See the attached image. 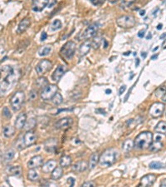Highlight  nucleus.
Returning a JSON list of instances; mask_svg holds the SVG:
<instances>
[{
  "instance_id": "f257e3e1",
  "label": "nucleus",
  "mask_w": 166,
  "mask_h": 187,
  "mask_svg": "<svg viewBox=\"0 0 166 187\" xmlns=\"http://www.w3.org/2000/svg\"><path fill=\"white\" fill-rule=\"evenodd\" d=\"M20 77V71L13 66L6 65L0 68V97H3L6 92L10 90L18 82Z\"/></svg>"
},
{
  "instance_id": "f03ea898",
  "label": "nucleus",
  "mask_w": 166,
  "mask_h": 187,
  "mask_svg": "<svg viewBox=\"0 0 166 187\" xmlns=\"http://www.w3.org/2000/svg\"><path fill=\"white\" fill-rule=\"evenodd\" d=\"M120 158V152L117 149L110 148L106 150L99 158V165L101 167H109L114 165Z\"/></svg>"
},
{
  "instance_id": "7ed1b4c3",
  "label": "nucleus",
  "mask_w": 166,
  "mask_h": 187,
  "mask_svg": "<svg viewBox=\"0 0 166 187\" xmlns=\"http://www.w3.org/2000/svg\"><path fill=\"white\" fill-rule=\"evenodd\" d=\"M153 142V134L150 132H143L136 137L134 147L140 150H145Z\"/></svg>"
},
{
  "instance_id": "20e7f679",
  "label": "nucleus",
  "mask_w": 166,
  "mask_h": 187,
  "mask_svg": "<svg viewBox=\"0 0 166 187\" xmlns=\"http://www.w3.org/2000/svg\"><path fill=\"white\" fill-rule=\"evenodd\" d=\"M25 100V94L22 91H16L10 99V104L14 111H19Z\"/></svg>"
},
{
  "instance_id": "39448f33",
  "label": "nucleus",
  "mask_w": 166,
  "mask_h": 187,
  "mask_svg": "<svg viewBox=\"0 0 166 187\" xmlns=\"http://www.w3.org/2000/svg\"><path fill=\"white\" fill-rule=\"evenodd\" d=\"M98 24L97 23H92L91 25H89L87 28L82 32H81L78 36L76 37L78 41L81 40H87L89 38H93L96 35L97 31H98Z\"/></svg>"
},
{
  "instance_id": "423d86ee",
  "label": "nucleus",
  "mask_w": 166,
  "mask_h": 187,
  "mask_svg": "<svg viewBox=\"0 0 166 187\" xmlns=\"http://www.w3.org/2000/svg\"><path fill=\"white\" fill-rule=\"evenodd\" d=\"M76 52V43L72 41H69L67 43L64 44L62 49L60 51L61 55L63 58H66L67 60H70L71 58H72Z\"/></svg>"
},
{
  "instance_id": "0eeeda50",
  "label": "nucleus",
  "mask_w": 166,
  "mask_h": 187,
  "mask_svg": "<svg viewBox=\"0 0 166 187\" xmlns=\"http://www.w3.org/2000/svg\"><path fill=\"white\" fill-rule=\"evenodd\" d=\"M136 18L132 15L121 16L116 20V23L119 27L122 28H131L136 25Z\"/></svg>"
},
{
  "instance_id": "6e6552de",
  "label": "nucleus",
  "mask_w": 166,
  "mask_h": 187,
  "mask_svg": "<svg viewBox=\"0 0 166 187\" xmlns=\"http://www.w3.org/2000/svg\"><path fill=\"white\" fill-rule=\"evenodd\" d=\"M58 87L55 84H48L42 90L41 92V98L44 101H48L53 98L54 95L58 92Z\"/></svg>"
},
{
  "instance_id": "1a4fd4ad",
  "label": "nucleus",
  "mask_w": 166,
  "mask_h": 187,
  "mask_svg": "<svg viewBox=\"0 0 166 187\" xmlns=\"http://www.w3.org/2000/svg\"><path fill=\"white\" fill-rule=\"evenodd\" d=\"M165 106L162 102H155L151 105L149 109V113L153 118H158L162 116L164 111Z\"/></svg>"
},
{
  "instance_id": "9d476101",
  "label": "nucleus",
  "mask_w": 166,
  "mask_h": 187,
  "mask_svg": "<svg viewBox=\"0 0 166 187\" xmlns=\"http://www.w3.org/2000/svg\"><path fill=\"white\" fill-rule=\"evenodd\" d=\"M53 67V63L49 60L44 59L38 63V64L36 66V72L39 75H43L48 71H50Z\"/></svg>"
},
{
  "instance_id": "9b49d317",
  "label": "nucleus",
  "mask_w": 166,
  "mask_h": 187,
  "mask_svg": "<svg viewBox=\"0 0 166 187\" xmlns=\"http://www.w3.org/2000/svg\"><path fill=\"white\" fill-rule=\"evenodd\" d=\"M23 137L25 147H31V146H33L37 142V135L32 130L28 131Z\"/></svg>"
},
{
  "instance_id": "f8f14e48",
  "label": "nucleus",
  "mask_w": 166,
  "mask_h": 187,
  "mask_svg": "<svg viewBox=\"0 0 166 187\" xmlns=\"http://www.w3.org/2000/svg\"><path fill=\"white\" fill-rule=\"evenodd\" d=\"M156 180V175L154 174H149L146 175L145 176H143L141 178V182L139 184V186H151L153 185V184L154 183V181Z\"/></svg>"
},
{
  "instance_id": "ddd939ff",
  "label": "nucleus",
  "mask_w": 166,
  "mask_h": 187,
  "mask_svg": "<svg viewBox=\"0 0 166 187\" xmlns=\"http://www.w3.org/2000/svg\"><path fill=\"white\" fill-rule=\"evenodd\" d=\"M73 123V120L70 117H65V118L60 119L59 121L56 123V128L59 130H66L71 127Z\"/></svg>"
},
{
  "instance_id": "4468645a",
  "label": "nucleus",
  "mask_w": 166,
  "mask_h": 187,
  "mask_svg": "<svg viewBox=\"0 0 166 187\" xmlns=\"http://www.w3.org/2000/svg\"><path fill=\"white\" fill-rule=\"evenodd\" d=\"M43 159L41 156H35L31 158L28 162V167L29 169H37L40 166H43Z\"/></svg>"
},
{
  "instance_id": "2eb2a0df",
  "label": "nucleus",
  "mask_w": 166,
  "mask_h": 187,
  "mask_svg": "<svg viewBox=\"0 0 166 187\" xmlns=\"http://www.w3.org/2000/svg\"><path fill=\"white\" fill-rule=\"evenodd\" d=\"M66 72H67L66 66H64V65H59L55 71H54V72H53L52 78H53V80L54 82H58L62 78V77L64 75Z\"/></svg>"
},
{
  "instance_id": "dca6fc26",
  "label": "nucleus",
  "mask_w": 166,
  "mask_h": 187,
  "mask_svg": "<svg viewBox=\"0 0 166 187\" xmlns=\"http://www.w3.org/2000/svg\"><path fill=\"white\" fill-rule=\"evenodd\" d=\"M48 4V0H33V9L35 12H41Z\"/></svg>"
},
{
  "instance_id": "f3484780",
  "label": "nucleus",
  "mask_w": 166,
  "mask_h": 187,
  "mask_svg": "<svg viewBox=\"0 0 166 187\" xmlns=\"http://www.w3.org/2000/svg\"><path fill=\"white\" fill-rule=\"evenodd\" d=\"M26 121H27V116L25 113H20L18 116L15 121V128L18 130L23 129L25 126Z\"/></svg>"
},
{
  "instance_id": "a211bd4d",
  "label": "nucleus",
  "mask_w": 166,
  "mask_h": 187,
  "mask_svg": "<svg viewBox=\"0 0 166 187\" xmlns=\"http://www.w3.org/2000/svg\"><path fill=\"white\" fill-rule=\"evenodd\" d=\"M58 147V141L54 138L48 139L45 142V149L48 152H54Z\"/></svg>"
},
{
  "instance_id": "6ab92c4d",
  "label": "nucleus",
  "mask_w": 166,
  "mask_h": 187,
  "mask_svg": "<svg viewBox=\"0 0 166 187\" xmlns=\"http://www.w3.org/2000/svg\"><path fill=\"white\" fill-rule=\"evenodd\" d=\"M91 48V42L89 40H86L80 46L79 48V53L81 56H85L90 52Z\"/></svg>"
},
{
  "instance_id": "aec40b11",
  "label": "nucleus",
  "mask_w": 166,
  "mask_h": 187,
  "mask_svg": "<svg viewBox=\"0 0 166 187\" xmlns=\"http://www.w3.org/2000/svg\"><path fill=\"white\" fill-rule=\"evenodd\" d=\"M56 166H57V161L54 160H50L43 165L42 170L44 173H50L55 169Z\"/></svg>"
},
{
  "instance_id": "412c9836",
  "label": "nucleus",
  "mask_w": 166,
  "mask_h": 187,
  "mask_svg": "<svg viewBox=\"0 0 166 187\" xmlns=\"http://www.w3.org/2000/svg\"><path fill=\"white\" fill-rule=\"evenodd\" d=\"M31 22L28 18H24L23 20L21 21L18 27V29H17V33L18 34H21V33H23L25 32L27 29L28 28V27L30 26Z\"/></svg>"
},
{
  "instance_id": "4be33fe9",
  "label": "nucleus",
  "mask_w": 166,
  "mask_h": 187,
  "mask_svg": "<svg viewBox=\"0 0 166 187\" xmlns=\"http://www.w3.org/2000/svg\"><path fill=\"white\" fill-rule=\"evenodd\" d=\"M88 168V164L86 161H79L77 163H76L75 165H73L72 171L74 172H82L85 171L86 169Z\"/></svg>"
},
{
  "instance_id": "5701e85b",
  "label": "nucleus",
  "mask_w": 166,
  "mask_h": 187,
  "mask_svg": "<svg viewBox=\"0 0 166 187\" xmlns=\"http://www.w3.org/2000/svg\"><path fill=\"white\" fill-rule=\"evenodd\" d=\"M15 127L11 126V125H7L3 128V135L7 138H10L15 135Z\"/></svg>"
},
{
  "instance_id": "b1692460",
  "label": "nucleus",
  "mask_w": 166,
  "mask_h": 187,
  "mask_svg": "<svg viewBox=\"0 0 166 187\" xmlns=\"http://www.w3.org/2000/svg\"><path fill=\"white\" fill-rule=\"evenodd\" d=\"M99 158H100V156L97 153H94L91 155L88 163V167L90 169L92 170L96 166V165L99 163Z\"/></svg>"
},
{
  "instance_id": "393cba45",
  "label": "nucleus",
  "mask_w": 166,
  "mask_h": 187,
  "mask_svg": "<svg viewBox=\"0 0 166 187\" xmlns=\"http://www.w3.org/2000/svg\"><path fill=\"white\" fill-rule=\"evenodd\" d=\"M52 174H51V177H52V179L53 180H57L60 179L61 177L63 175V170L62 167V166H56V168L53 170V171L51 172Z\"/></svg>"
},
{
  "instance_id": "a878e982",
  "label": "nucleus",
  "mask_w": 166,
  "mask_h": 187,
  "mask_svg": "<svg viewBox=\"0 0 166 187\" xmlns=\"http://www.w3.org/2000/svg\"><path fill=\"white\" fill-rule=\"evenodd\" d=\"M163 144L159 141H156V142H153L151 143V145L149 147V149L152 152H159L163 148Z\"/></svg>"
},
{
  "instance_id": "bb28decb",
  "label": "nucleus",
  "mask_w": 166,
  "mask_h": 187,
  "mask_svg": "<svg viewBox=\"0 0 166 187\" xmlns=\"http://www.w3.org/2000/svg\"><path fill=\"white\" fill-rule=\"evenodd\" d=\"M134 147V142L132 140L128 139L125 141L122 145V150H123L124 152H126V153H128L131 151V150L133 149Z\"/></svg>"
},
{
  "instance_id": "cd10ccee",
  "label": "nucleus",
  "mask_w": 166,
  "mask_h": 187,
  "mask_svg": "<svg viewBox=\"0 0 166 187\" xmlns=\"http://www.w3.org/2000/svg\"><path fill=\"white\" fill-rule=\"evenodd\" d=\"M154 131L159 134H166V122L165 121H159L156 127H154Z\"/></svg>"
},
{
  "instance_id": "c85d7f7f",
  "label": "nucleus",
  "mask_w": 166,
  "mask_h": 187,
  "mask_svg": "<svg viewBox=\"0 0 166 187\" xmlns=\"http://www.w3.org/2000/svg\"><path fill=\"white\" fill-rule=\"evenodd\" d=\"M8 173L11 175H14V176H20L22 175V168L19 166H11L8 169Z\"/></svg>"
},
{
  "instance_id": "c756f323",
  "label": "nucleus",
  "mask_w": 166,
  "mask_h": 187,
  "mask_svg": "<svg viewBox=\"0 0 166 187\" xmlns=\"http://www.w3.org/2000/svg\"><path fill=\"white\" fill-rule=\"evenodd\" d=\"M72 160L69 156H63L60 159V166L62 167H67L71 165Z\"/></svg>"
},
{
  "instance_id": "7c9ffc66",
  "label": "nucleus",
  "mask_w": 166,
  "mask_h": 187,
  "mask_svg": "<svg viewBox=\"0 0 166 187\" xmlns=\"http://www.w3.org/2000/svg\"><path fill=\"white\" fill-rule=\"evenodd\" d=\"M15 155V152L13 149L8 150L7 152L3 155V161L4 162H9L13 159Z\"/></svg>"
},
{
  "instance_id": "2f4dec72",
  "label": "nucleus",
  "mask_w": 166,
  "mask_h": 187,
  "mask_svg": "<svg viewBox=\"0 0 166 187\" xmlns=\"http://www.w3.org/2000/svg\"><path fill=\"white\" fill-rule=\"evenodd\" d=\"M28 179L31 181H37L39 179V175L34 169H30L28 173Z\"/></svg>"
},
{
  "instance_id": "473e14b6",
  "label": "nucleus",
  "mask_w": 166,
  "mask_h": 187,
  "mask_svg": "<svg viewBox=\"0 0 166 187\" xmlns=\"http://www.w3.org/2000/svg\"><path fill=\"white\" fill-rule=\"evenodd\" d=\"M36 84H37V86L38 87H40V88H44L45 86H47L49 84L48 82V79L44 77H41L37 79V81H36Z\"/></svg>"
},
{
  "instance_id": "72a5a7b5",
  "label": "nucleus",
  "mask_w": 166,
  "mask_h": 187,
  "mask_svg": "<svg viewBox=\"0 0 166 187\" xmlns=\"http://www.w3.org/2000/svg\"><path fill=\"white\" fill-rule=\"evenodd\" d=\"M51 51H52V46L46 45L39 49V51H38V54H39V56H41V57L47 56L51 53Z\"/></svg>"
},
{
  "instance_id": "f704fd0d",
  "label": "nucleus",
  "mask_w": 166,
  "mask_h": 187,
  "mask_svg": "<svg viewBox=\"0 0 166 187\" xmlns=\"http://www.w3.org/2000/svg\"><path fill=\"white\" fill-rule=\"evenodd\" d=\"M36 124H37V121L34 118H31L30 120H28V121H26L25 126L23 128H25L26 130H28V131H30L33 128L36 127Z\"/></svg>"
},
{
  "instance_id": "c9c22d12",
  "label": "nucleus",
  "mask_w": 166,
  "mask_h": 187,
  "mask_svg": "<svg viewBox=\"0 0 166 187\" xmlns=\"http://www.w3.org/2000/svg\"><path fill=\"white\" fill-rule=\"evenodd\" d=\"M62 28V22L59 19H56L50 25V30L51 31H57Z\"/></svg>"
},
{
  "instance_id": "e433bc0d",
  "label": "nucleus",
  "mask_w": 166,
  "mask_h": 187,
  "mask_svg": "<svg viewBox=\"0 0 166 187\" xmlns=\"http://www.w3.org/2000/svg\"><path fill=\"white\" fill-rule=\"evenodd\" d=\"M166 93V87L165 86H159V88L156 89V91H154V95H155L157 97H163V96Z\"/></svg>"
},
{
  "instance_id": "4c0bfd02",
  "label": "nucleus",
  "mask_w": 166,
  "mask_h": 187,
  "mask_svg": "<svg viewBox=\"0 0 166 187\" xmlns=\"http://www.w3.org/2000/svg\"><path fill=\"white\" fill-rule=\"evenodd\" d=\"M62 95H61L60 93H57L54 95V96H53V98H52V101H53V102L55 105H59V104H61L62 102Z\"/></svg>"
},
{
  "instance_id": "58836bf2",
  "label": "nucleus",
  "mask_w": 166,
  "mask_h": 187,
  "mask_svg": "<svg viewBox=\"0 0 166 187\" xmlns=\"http://www.w3.org/2000/svg\"><path fill=\"white\" fill-rule=\"evenodd\" d=\"M164 165L163 164V163H161V162H159V161H152L150 164V168H151V169H155V170H158V169H161V168H164Z\"/></svg>"
},
{
  "instance_id": "ea45409f",
  "label": "nucleus",
  "mask_w": 166,
  "mask_h": 187,
  "mask_svg": "<svg viewBox=\"0 0 166 187\" xmlns=\"http://www.w3.org/2000/svg\"><path fill=\"white\" fill-rule=\"evenodd\" d=\"M102 40H103V39H102L101 37H96V38H94V40L91 42V47H93L94 49L98 48Z\"/></svg>"
},
{
  "instance_id": "a19ab883",
  "label": "nucleus",
  "mask_w": 166,
  "mask_h": 187,
  "mask_svg": "<svg viewBox=\"0 0 166 187\" xmlns=\"http://www.w3.org/2000/svg\"><path fill=\"white\" fill-rule=\"evenodd\" d=\"M38 97V91L36 90H32L29 92V101H33Z\"/></svg>"
},
{
  "instance_id": "79ce46f5",
  "label": "nucleus",
  "mask_w": 166,
  "mask_h": 187,
  "mask_svg": "<svg viewBox=\"0 0 166 187\" xmlns=\"http://www.w3.org/2000/svg\"><path fill=\"white\" fill-rule=\"evenodd\" d=\"M3 116H6L7 118H10L11 116H12V114H11L10 110H9L8 107H4V108H3Z\"/></svg>"
},
{
  "instance_id": "37998d69",
  "label": "nucleus",
  "mask_w": 166,
  "mask_h": 187,
  "mask_svg": "<svg viewBox=\"0 0 166 187\" xmlns=\"http://www.w3.org/2000/svg\"><path fill=\"white\" fill-rule=\"evenodd\" d=\"M91 1V3L93 4V5H96V6H98V5H101V4H102V3H104V1L105 0H90Z\"/></svg>"
},
{
  "instance_id": "c03bdc74",
  "label": "nucleus",
  "mask_w": 166,
  "mask_h": 187,
  "mask_svg": "<svg viewBox=\"0 0 166 187\" xmlns=\"http://www.w3.org/2000/svg\"><path fill=\"white\" fill-rule=\"evenodd\" d=\"M81 186H85V187L96 186V184H95L93 181H87V182H85L84 184H82V185H81Z\"/></svg>"
},
{
  "instance_id": "a18cd8bd",
  "label": "nucleus",
  "mask_w": 166,
  "mask_h": 187,
  "mask_svg": "<svg viewBox=\"0 0 166 187\" xmlns=\"http://www.w3.org/2000/svg\"><path fill=\"white\" fill-rule=\"evenodd\" d=\"M67 182L70 184V186H73V185H74V183H75V180L71 177V178H68Z\"/></svg>"
},
{
  "instance_id": "49530a36",
  "label": "nucleus",
  "mask_w": 166,
  "mask_h": 187,
  "mask_svg": "<svg viewBox=\"0 0 166 187\" xmlns=\"http://www.w3.org/2000/svg\"><path fill=\"white\" fill-rule=\"evenodd\" d=\"M47 38H48V35H47V33L43 32V33H42V35H41V41L46 40V39H47Z\"/></svg>"
},
{
  "instance_id": "de8ad7c7",
  "label": "nucleus",
  "mask_w": 166,
  "mask_h": 187,
  "mask_svg": "<svg viewBox=\"0 0 166 187\" xmlns=\"http://www.w3.org/2000/svg\"><path fill=\"white\" fill-rule=\"evenodd\" d=\"M145 30H141L138 33V37L139 38H143L144 36H145Z\"/></svg>"
},
{
  "instance_id": "09e8293b",
  "label": "nucleus",
  "mask_w": 166,
  "mask_h": 187,
  "mask_svg": "<svg viewBox=\"0 0 166 187\" xmlns=\"http://www.w3.org/2000/svg\"><path fill=\"white\" fill-rule=\"evenodd\" d=\"M126 85H124V86H122L121 87V89H120V95H122L123 94V92L125 91H126Z\"/></svg>"
},
{
  "instance_id": "8fccbe9b",
  "label": "nucleus",
  "mask_w": 166,
  "mask_h": 187,
  "mask_svg": "<svg viewBox=\"0 0 166 187\" xmlns=\"http://www.w3.org/2000/svg\"><path fill=\"white\" fill-rule=\"evenodd\" d=\"M160 186H164V187H166V179L164 180V181L161 182L160 184Z\"/></svg>"
},
{
  "instance_id": "3c124183",
  "label": "nucleus",
  "mask_w": 166,
  "mask_h": 187,
  "mask_svg": "<svg viewBox=\"0 0 166 187\" xmlns=\"http://www.w3.org/2000/svg\"><path fill=\"white\" fill-rule=\"evenodd\" d=\"M108 1H109V3H116V2H118L119 0H108Z\"/></svg>"
},
{
  "instance_id": "603ef678",
  "label": "nucleus",
  "mask_w": 166,
  "mask_h": 187,
  "mask_svg": "<svg viewBox=\"0 0 166 187\" xmlns=\"http://www.w3.org/2000/svg\"><path fill=\"white\" fill-rule=\"evenodd\" d=\"M140 14H141V16H144L145 14V10H141V12H140Z\"/></svg>"
},
{
  "instance_id": "864d4df0",
  "label": "nucleus",
  "mask_w": 166,
  "mask_h": 187,
  "mask_svg": "<svg viewBox=\"0 0 166 187\" xmlns=\"http://www.w3.org/2000/svg\"><path fill=\"white\" fill-rule=\"evenodd\" d=\"M146 56H147V53H141V57H142V58H145Z\"/></svg>"
},
{
  "instance_id": "5fc2aeb1",
  "label": "nucleus",
  "mask_w": 166,
  "mask_h": 187,
  "mask_svg": "<svg viewBox=\"0 0 166 187\" xmlns=\"http://www.w3.org/2000/svg\"><path fill=\"white\" fill-rule=\"evenodd\" d=\"M139 64H140V59H136V67H138L139 66Z\"/></svg>"
},
{
  "instance_id": "6e6d98bb",
  "label": "nucleus",
  "mask_w": 166,
  "mask_h": 187,
  "mask_svg": "<svg viewBox=\"0 0 166 187\" xmlns=\"http://www.w3.org/2000/svg\"><path fill=\"white\" fill-rule=\"evenodd\" d=\"M162 100H163V101L166 102V93L163 96V97H162Z\"/></svg>"
},
{
  "instance_id": "4d7b16f0",
  "label": "nucleus",
  "mask_w": 166,
  "mask_h": 187,
  "mask_svg": "<svg viewBox=\"0 0 166 187\" xmlns=\"http://www.w3.org/2000/svg\"><path fill=\"white\" fill-rule=\"evenodd\" d=\"M166 38V33H164V34H162V35L160 36V39H162V38Z\"/></svg>"
},
{
  "instance_id": "13d9d810",
  "label": "nucleus",
  "mask_w": 166,
  "mask_h": 187,
  "mask_svg": "<svg viewBox=\"0 0 166 187\" xmlns=\"http://www.w3.org/2000/svg\"><path fill=\"white\" fill-rule=\"evenodd\" d=\"M151 38H152V34H151V33H150V34H149V35L146 37V38H147V39H150Z\"/></svg>"
},
{
  "instance_id": "bf43d9fd",
  "label": "nucleus",
  "mask_w": 166,
  "mask_h": 187,
  "mask_svg": "<svg viewBox=\"0 0 166 187\" xmlns=\"http://www.w3.org/2000/svg\"><path fill=\"white\" fill-rule=\"evenodd\" d=\"M106 94H111V90H110V89H107L106 91Z\"/></svg>"
},
{
  "instance_id": "052dcab7",
  "label": "nucleus",
  "mask_w": 166,
  "mask_h": 187,
  "mask_svg": "<svg viewBox=\"0 0 166 187\" xmlns=\"http://www.w3.org/2000/svg\"><path fill=\"white\" fill-rule=\"evenodd\" d=\"M161 28H162V24H159L158 27H157V29H158V30H160Z\"/></svg>"
},
{
  "instance_id": "680f3d73",
  "label": "nucleus",
  "mask_w": 166,
  "mask_h": 187,
  "mask_svg": "<svg viewBox=\"0 0 166 187\" xmlns=\"http://www.w3.org/2000/svg\"><path fill=\"white\" fill-rule=\"evenodd\" d=\"M158 58V55L156 54V55H154L153 57H152V60H154V59H155V58Z\"/></svg>"
},
{
  "instance_id": "e2e57ef3",
  "label": "nucleus",
  "mask_w": 166,
  "mask_h": 187,
  "mask_svg": "<svg viewBox=\"0 0 166 187\" xmlns=\"http://www.w3.org/2000/svg\"><path fill=\"white\" fill-rule=\"evenodd\" d=\"M129 54H131V52H127V53H124V55H126V56L129 55Z\"/></svg>"
},
{
  "instance_id": "0e129e2a",
  "label": "nucleus",
  "mask_w": 166,
  "mask_h": 187,
  "mask_svg": "<svg viewBox=\"0 0 166 187\" xmlns=\"http://www.w3.org/2000/svg\"><path fill=\"white\" fill-rule=\"evenodd\" d=\"M157 49H158V47H156L155 48H154L153 51H154H154H156V50H157Z\"/></svg>"
}]
</instances>
